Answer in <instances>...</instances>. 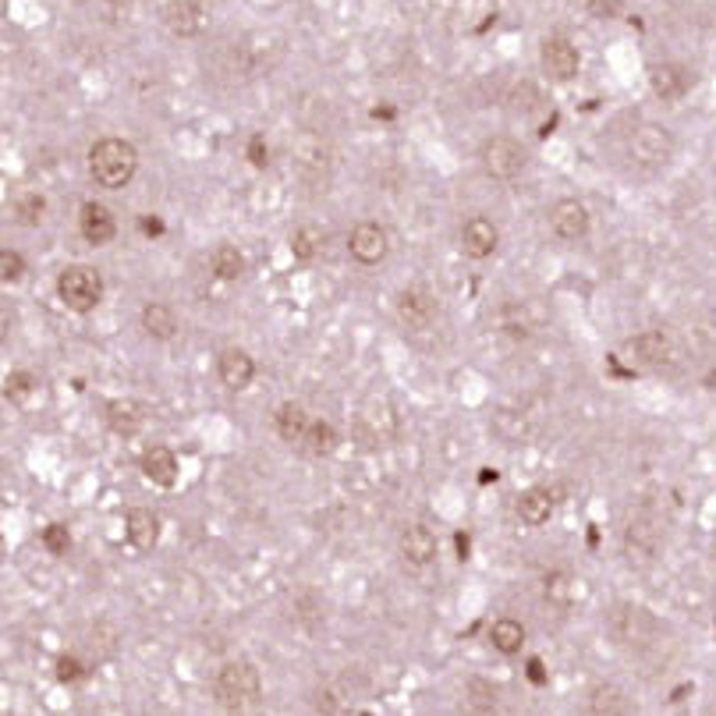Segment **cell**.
<instances>
[{"label": "cell", "mask_w": 716, "mask_h": 716, "mask_svg": "<svg viewBox=\"0 0 716 716\" xmlns=\"http://www.w3.org/2000/svg\"><path fill=\"white\" fill-rule=\"evenodd\" d=\"M213 695H217V706L231 716H242L249 709L259 706V670L249 660H231L217 670V681H213Z\"/></svg>", "instance_id": "obj_1"}, {"label": "cell", "mask_w": 716, "mask_h": 716, "mask_svg": "<svg viewBox=\"0 0 716 716\" xmlns=\"http://www.w3.org/2000/svg\"><path fill=\"white\" fill-rule=\"evenodd\" d=\"M139 171V153H135L132 142L125 139H100L89 149V174L100 188H125L128 181Z\"/></svg>", "instance_id": "obj_2"}, {"label": "cell", "mask_w": 716, "mask_h": 716, "mask_svg": "<svg viewBox=\"0 0 716 716\" xmlns=\"http://www.w3.org/2000/svg\"><path fill=\"white\" fill-rule=\"evenodd\" d=\"M57 298L64 302V309L86 316L100 305L103 298V281L93 266H64L57 277Z\"/></svg>", "instance_id": "obj_3"}, {"label": "cell", "mask_w": 716, "mask_h": 716, "mask_svg": "<svg viewBox=\"0 0 716 716\" xmlns=\"http://www.w3.org/2000/svg\"><path fill=\"white\" fill-rule=\"evenodd\" d=\"M628 153L631 160L639 167H646V171H660V167L670 164V156H674V139H670V132L660 125H639L628 139Z\"/></svg>", "instance_id": "obj_4"}, {"label": "cell", "mask_w": 716, "mask_h": 716, "mask_svg": "<svg viewBox=\"0 0 716 716\" xmlns=\"http://www.w3.org/2000/svg\"><path fill=\"white\" fill-rule=\"evenodd\" d=\"M479 160H483L486 174H490V178H497V181H511V178H518V174L525 171V149L518 146L514 139H507V135L486 139Z\"/></svg>", "instance_id": "obj_5"}, {"label": "cell", "mask_w": 716, "mask_h": 716, "mask_svg": "<svg viewBox=\"0 0 716 716\" xmlns=\"http://www.w3.org/2000/svg\"><path fill=\"white\" fill-rule=\"evenodd\" d=\"M160 18H164V25L174 36L192 39L199 32H206V25H210V4L206 0H167Z\"/></svg>", "instance_id": "obj_6"}, {"label": "cell", "mask_w": 716, "mask_h": 716, "mask_svg": "<svg viewBox=\"0 0 716 716\" xmlns=\"http://www.w3.org/2000/svg\"><path fill=\"white\" fill-rule=\"evenodd\" d=\"M362 692H366V678H358V674H341V678H334L327 688H320L316 709H320L323 716H351Z\"/></svg>", "instance_id": "obj_7"}, {"label": "cell", "mask_w": 716, "mask_h": 716, "mask_svg": "<svg viewBox=\"0 0 716 716\" xmlns=\"http://www.w3.org/2000/svg\"><path fill=\"white\" fill-rule=\"evenodd\" d=\"M291 164L298 167V171L305 174V178H327V171H330V149H327V142L320 139V135H312V132H305V135H298L295 142H291Z\"/></svg>", "instance_id": "obj_8"}, {"label": "cell", "mask_w": 716, "mask_h": 716, "mask_svg": "<svg viewBox=\"0 0 716 716\" xmlns=\"http://www.w3.org/2000/svg\"><path fill=\"white\" fill-rule=\"evenodd\" d=\"M539 64H543V71L553 78V82H571V78L578 75V64H582V57H578L575 43L564 36H553L543 43V54H539Z\"/></svg>", "instance_id": "obj_9"}, {"label": "cell", "mask_w": 716, "mask_h": 716, "mask_svg": "<svg viewBox=\"0 0 716 716\" xmlns=\"http://www.w3.org/2000/svg\"><path fill=\"white\" fill-rule=\"evenodd\" d=\"M387 249H390L387 231H383L380 224H373V220H366V224H358L355 231H351V238H348V252H351V259H355V263H362V266H376V263H383V259H387Z\"/></svg>", "instance_id": "obj_10"}, {"label": "cell", "mask_w": 716, "mask_h": 716, "mask_svg": "<svg viewBox=\"0 0 716 716\" xmlns=\"http://www.w3.org/2000/svg\"><path fill=\"white\" fill-rule=\"evenodd\" d=\"M589 224H592L589 210H585V203H578V199H561V203L550 210V227L561 242H578V238H585V234H589Z\"/></svg>", "instance_id": "obj_11"}, {"label": "cell", "mask_w": 716, "mask_h": 716, "mask_svg": "<svg viewBox=\"0 0 716 716\" xmlns=\"http://www.w3.org/2000/svg\"><path fill=\"white\" fill-rule=\"evenodd\" d=\"M628 348H631V355L639 358L642 366H649V369H663L678 358V348H674L670 334H663V330H646V334L631 337Z\"/></svg>", "instance_id": "obj_12"}, {"label": "cell", "mask_w": 716, "mask_h": 716, "mask_svg": "<svg viewBox=\"0 0 716 716\" xmlns=\"http://www.w3.org/2000/svg\"><path fill=\"white\" fill-rule=\"evenodd\" d=\"M500 245V231L497 224H490L486 217H472L461 227V252L468 259H490Z\"/></svg>", "instance_id": "obj_13"}, {"label": "cell", "mask_w": 716, "mask_h": 716, "mask_svg": "<svg viewBox=\"0 0 716 716\" xmlns=\"http://www.w3.org/2000/svg\"><path fill=\"white\" fill-rule=\"evenodd\" d=\"M217 376L227 390H245L252 380H256V362H252L249 351L227 348V351H220V358H217Z\"/></svg>", "instance_id": "obj_14"}, {"label": "cell", "mask_w": 716, "mask_h": 716, "mask_svg": "<svg viewBox=\"0 0 716 716\" xmlns=\"http://www.w3.org/2000/svg\"><path fill=\"white\" fill-rule=\"evenodd\" d=\"M649 86H653V93L660 96V100H681V96L688 93V86H692V78H688V68H681V64L674 61H663V64H653L649 68Z\"/></svg>", "instance_id": "obj_15"}, {"label": "cell", "mask_w": 716, "mask_h": 716, "mask_svg": "<svg viewBox=\"0 0 716 716\" xmlns=\"http://www.w3.org/2000/svg\"><path fill=\"white\" fill-rule=\"evenodd\" d=\"M397 316H401V320H405L408 327L426 330L429 323L436 320V302H433V295H429V291H422V288L401 291V295H397Z\"/></svg>", "instance_id": "obj_16"}, {"label": "cell", "mask_w": 716, "mask_h": 716, "mask_svg": "<svg viewBox=\"0 0 716 716\" xmlns=\"http://www.w3.org/2000/svg\"><path fill=\"white\" fill-rule=\"evenodd\" d=\"M78 231H82V238H86L89 245H107V242H114L117 220L107 206L86 203L82 206V217H78Z\"/></svg>", "instance_id": "obj_17"}, {"label": "cell", "mask_w": 716, "mask_h": 716, "mask_svg": "<svg viewBox=\"0 0 716 716\" xmlns=\"http://www.w3.org/2000/svg\"><path fill=\"white\" fill-rule=\"evenodd\" d=\"M401 557H405L412 568H429L436 561V536L426 525H408L401 532Z\"/></svg>", "instance_id": "obj_18"}, {"label": "cell", "mask_w": 716, "mask_h": 716, "mask_svg": "<svg viewBox=\"0 0 716 716\" xmlns=\"http://www.w3.org/2000/svg\"><path fill=\"white\" fill-rule=\"evenodd\" d=\"M139 465H142V475H146L153 486L171 490V486L178 483V458H174V451H167V447H149Z\"/></svg>", "instance_id": "obj_19"}, {"label": "cell", "mask_w": 716, "mask_h": 716, "mask_svg": "<svg viewBox=\"0 0 716 716\" xmlns=\"http://www.w3.org/2000/svg\"><path fill=\"white\" fill-rule=\"evenodd\" d=\"M312 419L309 412H305L302 405H295V401H288V405L277 408V415H273V429H277V436H281L284 444H302L305 433H309Z\"/></svg>", "instance_id": "obj_20"}, {"label": "cell", "mask_w": 716, "mask_h": 716, "mask_svg": "<svg viewBox=\"0 0 716 716\" xmlns=\"http://www.w3.org/2000/svg\"><path fill=\"white\" fill-rule=\"evenodd\" d=\"M128 539H132L135 550H153L160 543V518H156L149 507H132L128 511Z\"/></svg>", "instance_id": "obj_21"}, {"label": "cell", "mask_w": 716, "mask_h": 716, "mask_svg": "<svg viewBox=\"0 0 716 716\" xmlns=\"http://www.w3.org/2000/svg\"><path fill=\"white\" fill-rule=\"evenodd\" d=\"M107 422L117 436H135L142 426H146V408H142L139 401H132V397H125V401H110Z\"/></svg>", "instance_id": "obj_22"}, {"label": "cell", "mask_w": 716, "mask_h": 716, "mask_svg": "<svg viewBox=\"0 0 716 716\" xmlns=\"http://www.w3.org/2000/svg\"><path fill=\"white\" fill-rule=\"evenodd\" d=\"M518 518H522L525 525H532V529H539V525L550 522L553 514V493L543 490V486H532V490H525L522 497H518Z\"/></svg>", "instance_id": "obj_23"}, {"label": "cell", "mask_w": 716, "mask_h": 716, "mask_svg": "<svg viewBox=\"0 0 716 716\" xmlns=\"http://www.w3.org/2000/svg\"><path fill=\"white\" fill-rule=\"evenodd\" d=\"M624 557L631 564H646L656 557V532L653 525L646 522H631L628 532H624Z\"/></svg>", "instance_id": "obj_24"}, {"label": "cell", "mask_w": 716, "mask_h": 716, "mask_svg": "<svg viewBox=\"0 0 716 716\" xmlns=\"http://www.w3.org/2000/svg\"><path fill=\"white\" fill-rule=\"evenodd\" d=\"M142 330H146L153 341H171L178 334V316H174L171 305L164 302H149L142 309Z\"/></svg>", "instance_id": "obj_25"}, {"label": "cell", "mask_w": 716, "mask_h": 716, "mask_svg": "<svg viewBox=\"0 0 716 716\" xmlns=\"http://www.w3.org/2000/svg\"><path fill=\"white\" fill-rule=\"evenodd\" d=\"M362 422H366V426L373 429V436H380V440H390V436L397 433V415L387 397H369L366 408H362Z\"/></svg>", "instance_id": "obj_26"}, {"label": "cell", "mask_w": 716, "mask_h": 716, "mask_svg": "<svg viewBox=\"0 0 716 716\" xmlns=\"http://www.w3.org/2000/svg\"><path fill=\"white\" fill-rule=\"evenodd\" d=\"M490 646L504 656H518L525 646V628L511 617H500V621L490 624Z\"/></svg>", "instance_id": "obj_27"}, {"label": "cell", "mask_w": 716, "mask_h": 716, "mask_svg": "<svg viewBox=\"0 0 716 716\" xmlns=\"http://www.w3.org/2000/svg\"><path fill=\"white\" fill-rule=\"evenodd\" d=\"M589 713L592 716H628V695L617 685H596L589 692Z\"/></svg>", "instance_id": "obj_28"}, {"label": "cell", "mask_w": 716, "mask_h": 716, "mask_svg": "<svg viewBox=\"0 0 716 716\" xmlns=\"http://www.w3.org/2000/svg\"><path fill=\"white\" fill-rule=\"evenodd\" d=\"M323 245H327V231L316 224H305L298 227L295 234H291V256L302 259V263H309V259H316L323 252Z\"/></svg>", "instance_id": "obj_29"}, {"label": "cell", "mask_w": 716, "mask_h": 716, "mask_svg": "<svg viewBox=\"0 0 716 716\" xmlns=\"http://www.w3.org/2000/svg\"><path fill=\"white\" fill-rule=\"evenodd\" d=\"M302 444H305V451H309L312 458H330V454L341 447V433H337L330 422H312Z\"/></svg>", "instance_id": "obj_30"}, {"label": "cell", "mask_w": 716, "mask_h": 716, "mask_svg": "<svg viewBox=\"0 0 716 716\" xmlns=\"http://www.w3.org/2000/svg\"><path fill=\"white\" fill-rule=\"evenodd\" d=\"M493 433H497L507 447H518L525 440V433H529V426H525V415L504 408V412L493 415Z\"/></svg>", "instance_id": "obj_31"}, {"label": "cell", "mask_w": 716, "mask_h": 716, "mask_svg": "<svg viewBox=\"0 0 716 716\" xmlns=\"http://www.w3.org/2000/svg\"><path fill=\"white\" fill-rule=\"evenodd\" d=\"M213 273H217L220 281H238L245 273V256L234 245H220L217 252H213Z\"/></svg>", "instance_id": "obj_32"}, {"label": "cell", "mask_w": 716, "mask_h": 716, "mask_svg": "<svg viewBox=\"0 0 716 716\" xmlns=\"http://www.w3.org/2000/svg\"><path fill=\"white\" fill-rule=\"evenodd\" d=\"M575 578L568 575V571H550V575L543 578V589H546V600L561 603V607H568L571 600H575Z\"/></svg>", "instance_id": "obj_33"}, {"label": "cell", "mask_w": 716, "mask_h": 716, "mask_svg": "<svg viewBox=\"0 0 716 716\" xmlns=\"http://www.w3.org/2000/svg\"><path fill=\"white\" fill-rule=\"evenodd\" d=\"M43 213H47V203H43V195L22 192V195L15 199V217H18V224L36 227L39 220H43Z\"/></svg>", "instance_id": "obj_34"}, {"label": "cell", "mask_w": 716, "mask_h": 716, "mask_svg": "<svg viewBox=\"0 0 716 716\" xmlns=\"http://www.w3.org/2000/svg\"><path fill=\"white\" fill-rule=\"evenodd\" d=\"M0 277H4V284H18L25 277V259L18 252L4 249L0 252Z\"/></svg>", "instance_id": "obj_35"}, {"label": "cell", "mask_w": 716, "mask_h": 716, "mask_svg": "<svg viewBox=\"0 0 716 716\" xmlns=\"http://www.w3.org/2000/svg\"><path fill=\"white\" fill-rule=\"evenodd\" d=\"M43 546H47L54 557H61L71 546V532L64 529V525H47V529H43Z\"/></svg>", "instance_id": "obj_36"}, {"label": "cell", "mask_w": 716, "mask_h": 716, "mask_svg": "<svg viewBox=\"0 0 716 716\" xmlns=\"http://www.w3.org/2000/svg\"><path fill=\"white\" fill-rule=\"evenodd\" d=\"M39 383H36V376L32 373H11L8 376V397H25V394H32Z\"/></svg>", "instance_id": "obj_37"}, {"label": "cell", "mask_w": 716, "mask_h": 716, "mask_svg": "<svg viewBox=\"0 0 716 716\" xmlns=\"http://www.w3.org/2000/svg\"><path fill=\"white\" fill-rule=\"evenodd\" d=\"M249 160H252V167H266V164H270V149H266L263 135H252V139H249Z\"/></svg>", "instance_id": "obj_38"}, {"label": "cell", "mask_w": 716, "mask_h": 716, "mask_svg": "<svg viewBox=\"0 0 716 716\" xmlns=\"http://www.w3.org/2000/svg\"><path fill=\"white\" fill-rule=\"evenodd\" d=\"M57 678H61V681H78V678H82V667H78L75 656H61V660H57Z\"/></svg>", "instance_id": "obj_39"}, {"label": "cell", "mask_w": 716, "mask_h": 716, "mask_svg": "<svg viewBox=\"0 0 716 716\" xmlns=\"http://www.w3.org/2000/svg\"><path fill=\"white\" fill-rule=\"evenodd\" d=\"M529 678H532V681H536V685H546L543 663H539V660H529Z\"/></svg>", "instance_id": "obj_40"}, {"label": "cell", "mask_w": 716, "mask_h": 716, "mask_svg": "<svg viewBox=\"0 0 716 716\" xmlns=\"http://www.w3.org/2000/svg\"><path fill=\"white\" fill-rule=\"evenodd\" d=\"M142 231H146V234H164V224H160V220H142Z\"/></svg>", "instance_id": "obj_41"}]
</instances>
